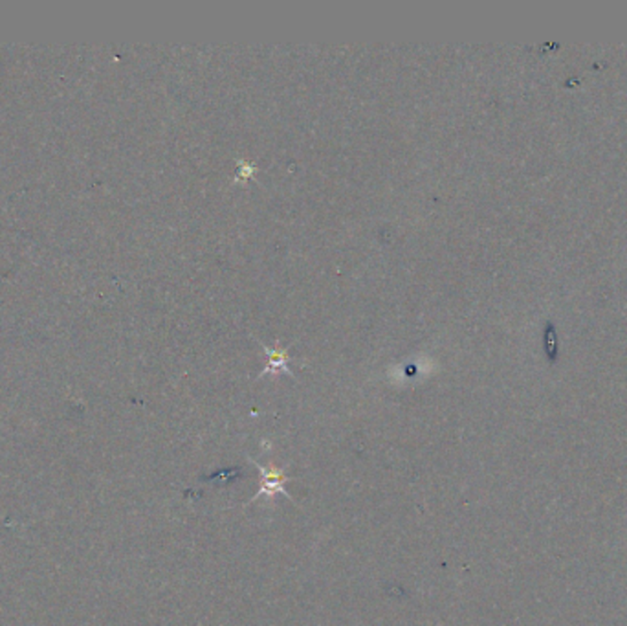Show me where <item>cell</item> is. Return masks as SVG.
<instances>
[{
    "label": "cell",
    "instance_id": "1",
    "mask_svg": "<svg viewBox=\"0 0 627 626\" xmlns=\"http://www.w3.org/2000/svg\"><path fill=\"white\" fill-rule=\"evenodd\" d=\"M252 459V457H250ZM254 461V459H252ZM254 465L261 471L263 474V479H261V487H259V493L248 502V503H254L255 500H261V498H270V500H274L276 495H283L286 498L288 493H286V481H290V478L285 476V472L281 469H278L274 463H270V465H263V463L259 461H254Z\"/></svg>",
    "mask_w": 627,
    "mask_h": 626
}]
</instances>
